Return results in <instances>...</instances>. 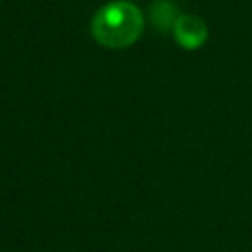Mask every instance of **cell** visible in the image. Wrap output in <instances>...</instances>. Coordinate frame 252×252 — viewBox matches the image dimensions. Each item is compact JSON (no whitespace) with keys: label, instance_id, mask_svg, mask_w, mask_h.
Returning a JSON list of instances; mask_svg holds the SVG:
<instances>
[{"label":"cell","instance_id":"obj_1","mask_svg":"<svg viewBox=\"0 0 252 252\" xmlns=\"http://www.w3.org/2000/svg\"><path fill=\"white\" fill-rule=\"evenodd\" d=\"M146 28V16L130 0H110L91 18L93 39L108 49H126L134 45Z\"/></svg>","mask_w":252,"mask_h":252},{"label":"cell","instance_id":"obj_2","mask_svg":"<svg viewBox=\"0 0 252 252\" xmlns=\"http://www.w3.org/2000/svg\"><path fill=\"white\" fill-rule=\"evenodd\" d=\"M173 39L179 47L187 51H195L203 47L209 39V26L201 16L195 14H179L171 28Z\"/></svg>","mask_w":252,"mask_h":252},{"label":"cell","instance_id":"obj_3","mask_svg":"<svg viewBox=\"0 0 252 252\" xmlns=\"http://www.w3.org/2000/svg\"><path fill=\"white\" fill-rule=\"evenodd\" d=\"M177 18H179V12H177L175 2H171V0H154L152 2L150 20L156 30H159V32L171 30Z\"/></svg>","mask_w":252,"mask_h":252}]
</instances>
